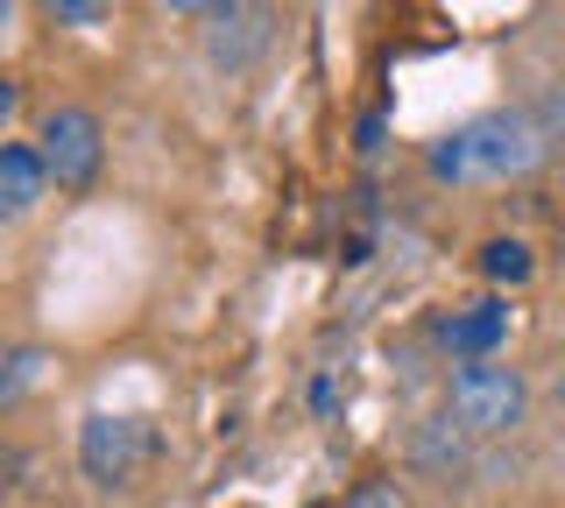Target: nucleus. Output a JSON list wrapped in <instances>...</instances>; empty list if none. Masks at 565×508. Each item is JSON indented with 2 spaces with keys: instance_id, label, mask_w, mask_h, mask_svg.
<instances>
[{
  "instance_id": "obj_3",
  "label": "nucleus",
  "mask_w": 565,
  "mask_h": 508,
  "mask_svg": "<svg viewBox=\"0 0 565 508\" xmlns=\"http://www.w3.org/2000/svg\"><path fill=\"white\" fill-rule=\"evenodd\" d=\"M35 149H43V170L57 191H93L106 163V128L93 107H50L43 128H35Z\"/></svg>"
},
{
  "instance_id": "obj_8",
  "label": "nucleus",
  "mask_w": 565,
  "mask_h": 508,
  "mask_svg": "<svg viewBox=\"0 0 565 508\" xmlns=\"http://www.w3.org/2000/svg\"><path fill=\"white\" fill-rule=\"evenodd\" d=\"M411 460H417V466H431V473H452L459 460H467V445H459L452 417H438V424H417V437H411Z\"/></svg>"
},
{
  "instance_id": "obj_6",
  "label": "nucleus",
  "mask_w": 565,
  "mask_h": 508,
  "mask_svg": "<svg viewBox=\"0 0 565 508\" xmlns=\"http://www.w3.org/2000/svg\"><path fill=\"white\" fill-rule=\"evenodd\" d=\"M509 339V304L502 296H481V304H459L452 318H438V346L467 367V360H494V346Z\"/></svg>"
},
{
  "instance_id": "obj_12",
  "label": "nucleus",
  "mask_w": 565,
  "mask_h": 508,
  "mask_svg": "<svg viewBox=\"0 0 565 508\" xmlns=\"http://www.w3.org/2000/svg\"><path fill=\"white\" fill-rule=\"evenodd\" d=\"M530 114L544 120V134H552V142H565V78H558V85H552V93H544Z\"/></svg>"
},
{
  "instance_id": "obj_4",
  "label": "nucleus",
  "mask_w": 565,
  "mask_h": 508,
  "mask_svg": "<svg viewBox=\"0 0 565 508\" xmlns=\"http://www.w3.org/2000/svg\"><path fill=\"white\" fill-rule=\"evenodd\" d=\"M141 452H149V431L135 417H114V410H93L78 424V466L93 487H128L141 473Z\"/></svg>"
},
{
  "instance_id": "obj_14",
  "label": "nucleus",
  "mask_w": 565,
  "mask_h": 508,
  "mask_svg": "<svg viewBox=\"0 0 565 508\" xmlns=\"http://www.w3.org/2000/svg\"><path fill=\"white\" fill-rule=\"evenodd\" d=\"M382 128H388V120H382V114H367L361 128H353V149H361V155H375V149H382Z\"/></svg>"
},
{
  "instance_id": "obj_7",
  "label": "nucleus",
  "mask_w": 565,
  "mask_h": 508,
  "mask_svg": "<svg viewBox=\"0 0 565 508\" xmlns=\"http://www.w3.org/2000/svg\"><path fill=\"white\" fill-rule=\"evenodd\" d=\"M50 170H43V149L35 142H8L0 149V219H29L35 198H43Z\"/></svg>"
},
{
  "instance_id": "obj_5",
  "label": "nucleus",
  "mask_w": 565,
  "mask_h": 508,
  "mask_svg": "<svg viewBox=\"0 0 565 508\" xmlns=\"http://www.w3.org/2000/svg\"><path fill=\"white\" fill-rule=\"evenodd\" d=\"M269 43H276V14L269 8H205V57H212V72H247Z\"/></svg>"
},
{
  "instance_id": "obj_2",
  "label": "nucleus",
  "mask_w": 565,
  "mask_h": 508,
  "mask_svg": "<svg viewBox=\"0 0 565 508\" xmlns=\"http://www.w3.org/2000/svg\"><path fill=\"white\" fill-rule=\"evenodd\" d=\"M530 410V381L502 360H467L446 375V417L459 437H509Z\"/></svg>"
},
{
  "instance_id": "obj_10",
  "label": "nucleus",
  "mask_w": 565,
  "mask_h": 508,
  "mask_svg": "<svg viewBox=\"0 0 565 508\" xmlns=\"http://www.w3.org/2000/svg\"><path fill=\"white\" fill-rule=\"evenodd\" d=\"M35 367H43V354H35V346H14V354H8V375H0V410H14V402L29 396Z\"/></svg>"
},
{
  "instance_id": "obj_1",
  "label": "nucleus",
  "mask_w": 565,
  "mask_h": 508,
  "mask_svg": "<svg viewBox=\"0 0 565 508\" xmlns=\"http://www.w3.org/2000/svg\"><path fill=\"white\" fill-rule=\"evenodd\" d=\"M544 149H552V134L530 107H494L467 128H452L446 142H431L424 163H431L438 184H509V177H530L544 163Z\"/></svg>"
},
{
  "instance_id": "obj_9",
  "label": "nucleus",
  "mask_w": 565,
  "mask_h": 508,
  "mask_svg": "<svg viewBox=\"0 0 565 508\" xmlns=\"http://www.w3.org/2000/svg\"><path fill=\"white\" fill-rule=\"evenodd\" d=\"M530 269H537V255H530L516 234H502V240H488V248H481V275H488V283L516 290V283H530Z\"/></svg>"
},
{
  "instance_id": "obj_13",
  "label": "nucleus",
  "mask_w": 565,
  "mask_h": 508,
  "mask_svg": "<svg viewBox=\"0 0 565 508\" xmlns=\"http://www.w3.org/2000/svg\"><path fill=\"white\" fill-rule=\"evenodd\" d=\"M50 22L85 29V22H106V8H99V0H50Z\"/></svg>"
},
{
  "instance_id": "obj_11",
  "label": "nucleus",
  "mask_w": 565,
  "mask_h": 508,
  "mask_svg": "<svg viewBox=\"0 0 565 508\" xmlns=\"http://www.w3.org/2000/svg\"><path fill=\"white\" fill-rule=\"evenodd\" d=\"M340 508H411V495H403L396 480H361V487H353V495H347Z\"/></svg>"
}]
</instances>
